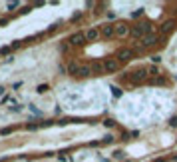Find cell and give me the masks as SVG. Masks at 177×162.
Returning a JSON list of instances; mask_svg holds the SVG:
<instances>
[{"mask_svg": "<svg viewBox=\"0 0 177 162\" xmlns=\"http://www.w3.org/2000/svg\"><path fill=\"white\" fill-rule=\"evenodd\" d=\"M147 80V68H135L132 74H127V78H123V82L132 84V86H139Z\"/></svg>", "mask_w": 177, "mask_h": 162, "instance_id": "1", "label": "cell"}, {"mask_svg": "<svg viewBox=\"0 0 177 162\" xmlns=\"http://www.w3.org/2000/svg\"><path fill=\"white\" fill-rule=\"evenodd\" d=\"M153 32V26L151 24H135L132 28V32H129V36L132 38H143V36L151 34Z\"/></svg>", "mask_w": 177, "mask_h": 162, "instance_id": "2", "label": "cell"}, {"mask_svg": "<svg viewBox=\"0 0 177 162\" xmlns=\"http://www.w3.org/2000/svg\"><path fill=\"white\" fill-rule=\"evenodd\" d=\"M133 56H135V50H132V48H120V50L115 52V60H118L120 64H125V62H129Z\"/></svg>", "mask_w": 177, "mask_h": 162, "instance_id": "3", "label": "cell"}, {"mask_svg": "<svg viewBox=\"0 0 177 162\" xmlns=\"http://www.w3.org/2000/svg\"><path fill=\"white\" fill-rule=\"evenodd\" d=\"M88 40H86V32H74V34L68 38V44L70 46H84Z\"/></svg>", "mask_w": 177, "mask_h": 162, "instance_id": "4", "label": "cell"}, {"mask_svg": "<svg viewBox=\"0 0 177 162\" xmlns=\"http://www.w3.org/2000/svg\"><path fill=\"white\" fill-rule=\"evenodd\" d=\"M120 66H122V64L115 60V56H113V58H106V60H104V70H106V74H113V72H118Z\"/></svg>", "mask_w": 177, "mask_h": 162, "instance_id": "5", "label": "cell"}, {"mask_svg": "<svg viewBox=\"0 0 177 162\" xmlns=\"http://www.w3.org/2000/svg\"><path fill=\"white\" fill-rule=\"evenodd\" d=\"M129 32H132V28L127 26V22H123L122 20V22L115 24V36H118V38H125Z\"/></svg>", "mask_w": 177, "mask_h": 162, "instance_id": "6", "label": "cell"}, {"mask_svg": "<svg viewBox=\"0 0 177 162\" xmlns=\"http://www.w3.org/2000/svg\"><path fill=\"white\" fill-rule=\"evenodd\" d=\"M159 42V34H147L141 38V48H149V46H155Z\"/></svg>", "mask_w": 177, "mask_h": 162, "instance_id": "7", "label": "cell"}, {"mask_svg": "<svg viewBox=\"0 0 177 162\" xmlns=\"http://www.w3.org/2000/svg\"><path fill=\"white\" fill-rule=\"evenodd\" d=\"M100 34L104 38H111L115 36V24H101L100 26Z\"/></svg>", "mask_w": 177, "mask_h": 162, "instance_id": "8", "label": "cell"}, {"mask_svg": "<svg viewBox=\"0 0 177 162\" xmlns=\"http://www.w3.org/2000/svg\"><path fill=\"white\" fill-rule=\"evenodd\" d=\"M173 28H175V18H169V20H165L159 26V34H169Z\"/></svg>", "mask_w": 177, "mask_h": 162, "instance_id": "9", "label": "cell"}, {"mask_svg": "<svg viewBox=\"0 0 177 162\" xmlns=\"http://www.w3.org/2000/svg\"><path fill=\"white\" fill-rule=\"evenodd\" d=\"M100 36H101L100 28H90V30H86V40H88V42H96Z\"/></svg>", "mask_w": 177, "mask_h": 162, "instance_id": "10", "label": "cell"}, {"mask_svg": "<svg viewBox=\"0 0 177 162\" xmlns=\"http://www.w3.org/2000/svg\"><path fill=\"white\" fill-rule=\"evenodd\" d=\"M92 74H94V72H92V66H80V70H78V78H88Z\"/></svg>", "mask_w": 177, "mask_h": 162, "instance_id": "11", "label": "cell"}, {"mask_svg": "<svg viewBox=\"0 0 177 162\" xmlns=\"http://www.w3.org/2000/svg\"><path fill=\"white\" fill-rule=\"evenodd\" d=\"M78 70H80V64L74 62V60L66 66V72H68V74H72V76H78Z\"/></svg>", "mask_w": 177, "mask_h": 162, "instance_id": "12", "label": "cell"}, {"mask_svg": "<svg viewBox=\"0 0 177 162\" xmlns=\"http://www.w3.org/2000/svg\"><path fill=\"white\" fill-rule=\"evenodd\" d=\"M92 72H94V74H106L104 62H92Z\"/></svg>", "mask_w": 177, "mask_h": 162, "instance_id": "13", "label": "cell"}, {"mask_svg": "<svg viewBox=\"0 0 177 162\" xmlns=\"http://www.w3.org/2000/svg\"><path fill=\"white\" fill-rule=\"evenodd\" d=\"M104 126H106V128H113V126H115V120H111V118H106V120H104Z\"/></svg>", "mask_w": 177, "mask_h": 162, "instance_id": "14", "label": "cell"}, {"mask_svg": "<svg viewBox=\"0 0 177 162\" xmlns=\"http://www.w3.org/2000/svg\"><path fill=\"white\" fill-rule=\"evenodd\" d=\"M111 92H113V96H115V98H120V96H122V88H118V86H111Z\"/></svg>", "mask_w": 177, "mask_h": 162, "instance_id": "15", "label": "cell"}, {"mask_svg": "<svg viewBox=\"0 0 177 162\" xmlns=\"http://www.w3.org/2000/svg\"><path fill=\"white\" fill-rule=\"evenodd\" d=\"M48 90H50V88H48V84H40V86H38V92H40V94L48 92Z\"/></svg>", "mask_w": 177, "mask_h": 162, "instance_id": "16", "label": "cell"}, {"mask_svg": "<svg viewBox=\"0 0 177 162\" xmlns=\"http://www.w3.org/2000/svg\"><path fill=\"white\" fill-rule=\"evenodd\" d=\"M169 126L177 128V116H171V118H169Z\"/></svg>", "mask_w": 177, "mask_h": 162, "instance_id": "17", "label": "cell"}, {"mask_svg": "<svg viewBox=\"0 0 177 162\" xmlns=\"http://www.w3.org/2000/svg\"><path fill=\"white\" fill-rule=\"evenodd\" d=\"M10 50H12L10 46H4V48H0V56H2V54H8Z\"/></svg>", "mask_w": 177, "mask_h": 162, "instance_id": "18", "label": "cell"}, {"mask_svg": "<svg viewBox=\"0 0 177 162\" xmlns=\"http://www.w3.org/2000/svg\"><path fill=\"white\" fill-rule=\"evenodd\" d=\"M147 72H149V74H157V66H149V68H147Z\"/></svg>", "mask_w": 177, "mask_h": 162, "instance_id": "19", "label": "cell"}, {"mask_svg": "<svg viewBox=\"0 0 177 162\" xmlns=\"http://www.w3.org/2000/svg\"><path fill=\"white\" fill-rule=\"evenodd\" d=\"M111 140H113V138H111V136H106V138H104V140H101V142H104V144H110V142H111Z\"/></svg>", "mask_w": 177, "mask_h": 162, "instance_id": "20", "label": "cell"}, {"mask_svg": "<svg viewBox=\"0 0 177 162\" xmlns=\"http://www.w3.org/2000/svg\"><path fill=\"white\" fill-rule=\"evenodd\" d=\"M16 6H18V2H10V4H8V10H12V8H16Z\"/></svg>", "mask_w": 177, "mask_h": 162, "instance_id": "21", "label": "cell"}, {"mask_svg": "<svg viewBox=\"0 0 177 162\" xmlns=\"http://www.w3.org/2000/svg\"><path fill=\"white\" fill-rule=\"evenodd\" d=\"M141 14H143V10H135L133 12V18H137V16H141Z\"/></svg>", "mask_w": 177, "mask_h": 162, "instance_id": "22", "label": "cell"}, {"mask_svg": "<svg viewBox=\"0 0 177 162\" xmlns=\"http://www.w3.org/2000/svg\"><path fill=\"white\" fill-rule=\"evenodd\" d=\"M8 24V18H0V26H6Z\"/></svg>", "mask_w": 177, "mask_h": 162, "instance_id": "23", "label": "cell"}, {"mask_svg": "<svg viewBox=\"0 0 177 162\" xmlns=\"http://www.w3.org/2000/svg\"><path fill=\"white\" fill-rule=\"evenodd\" d=\"M151 60H153V64H157V62H161V58H159V56H151Z\"/></svg>", "mask_w": 177, "mask_h": 162, "instance_id": "24", "label": "cell"}, {"mask_svg": "<svg viewBox=\"0 0 177 162\" xmlns=\"http://www.w3.org/2000/svg\"><path fill=\"white\" fill-rule=\"evenodd\" d=\"M153 162H163V160H161V158H157V160H153Z\"/></svg>", "mask_w": 177, "mask_h": 162, "instance_id": "25", "label": "cell"}]
</instances>
